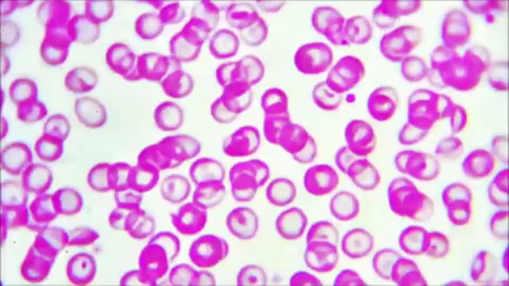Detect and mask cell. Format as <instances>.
I'll list each match as a JSON object with an SVG mask.
<instances>
[{"label": "cell", "mask_w": 509, "mask_h": 286, "mask_svg": "<svg viewBox=\"0 0 509 286\" xmlns=\"http://www.w3.org/2000/svg\"><path fill=\"white\" fill-rule=\"evenodd\" d=\"M344 136L347 146L362 157L370 154L376 145V137L372 126L362 120L354 119L346 125Z\"/></svg>", "instance_id": "3957f363"}, {"label": "cell", "mask_w": 509, "mask_h": 286, "mask_svg": "<svg viewBox=\"0 0 509 286\" xmlns=\"http://www.w3.org/2000/svg\"><path fill=\"white\" fill-rule=\"evenodd\" d=\"M364 74L361 61L356 57L347 55L339 59L331 69L326 82L333 90L342 94L353 88Z\"/></svg>", "instance_id": "6da1fadb"}, {"label": "cell", "mask_w": 509, "mask_h": 286, "mask_svg": "<svg viewBox=\"0 0 509 286\" xmlns=\"http://www.w3.org/2000/svg\"><path fill=\"white\" fill-rule=\"evenodd\" d=\"M317 152L316 143L314 139L309 136L308 141L302 151L298 155L299 160L304 163H309L316 157Z\"/></svg>", "instance_id": "83f0119b"}, {"label": "cell", "mask_w": 509, "mask_h": 286, "mask_svg": "<svg viewBox=\"0 0 509 286\" xmlns=\"http://www.w3.org/2000/svg\"><path fill=\"white\" fill-rule=\"evenodd\" d=\"M374 245L373 236L367 230L355 228L347 231L341 240L343 253L353 259L361 258L367 255Z\"/></svg>", "instance_id": "30bf717a"}, {"label": "cell", "mask_w": 509, "mask_h": 286, "mask_svg": "<svg viewBox=\"0 0 509 286\" xmlns=\"http://www.w3.org/2000/svg\"><path fill=\"white\" fill-rule=\"evenodd\" d=\"M198 246L199 263L205 267L214 266L225 259L229 250L228 243L224 239L214 235L204 237Z\"/></svg>", "instance_id": "7c38bea8"}, {"label": "cell", "mask_w": 509, "mask_h": 286, "mask_svg": "<svg viewBox=\"0 0 509 286\" xmlns=\"http://www.w3.org/2000/svg\"><path fill=\"white\" fill-rule=\"evenodd\" d=\"M329 208L336 218L341 221H347L357 216L359 212V204L353 194L342 191L332 198Z\"/></svg>", "instance_id": "4fadbf2b"}, {"label": "cell", "mask_w": 509, "mask_h": 286, "mask_svg": "<svg viewBox=\"0 0 509 286\" xmlns=\"http://www.w3.org/2000/svg\"><path fill=\"white\" fill-rule=\"evenodd\" d=\"M267 279L263 270L255 265H248L242 268L237 277L238 285H265Z\"/></svg>", "instance_id": "7402d4cb"}, {"label": "cell", "mask_w": 509, "mask_h": 286, "mask_svg": "<svg viewBox=\"0 0 509 286\" xmlns=\"http://www.w3.org/2000/svg\"><path fill=\"white\" fill-rule=\"evenodd\" d=\"M306 264L311 270L318 273H327L336 266L339 255L337 246L325 242L307 244L304 253Z\"/></svg>", "instance_id": "5b68a950"}, {"label": "cell", "mask_w": 509, "mask_h": 286, "mask_svg": "<svg viewBox=\"0 0 509 286\" xmlns=\"http://www.w3.org/2000/svg\"><path fill=\"white\" fill-rule=\"evenodd\" d=\"M396 106L394 90L388 86H381L370 94L367 101L369 114L375 120L383 122L393 115Z\"/></svg>", "instance_id": "9c48e42d"}, {"label": "cell", "mask_w": 509, "mask_h": 286, "mask_svg": "<svg viewBox=\"0 0 509 286\" xmlns=\"http://www.w3.org/2000/svg\"><path fill=\"white\" fill-rule=\"evenodd\" d=\"M79 99L80 100L77 101L75 112L82 124L88 128H96L104 124V111L97 101L89 97Z\"/></svg>", "instance_id": "5bb4252c"}, {"label": "cell", "mask_w": 509, "mask_h": 286, "mask_svg": "<svg viewBox=\"0 0 509 286\" xmlns=\"http://www.w3.org/2000/svg\"><path fill=\"white\" fill-rule=\"evenodd\" d=\"M51 117L47 121L45 126V135L50 136L63 141L68 136L70 124L66 119L58 116Z\"/></svg>", "instance_id": "603a6c76"}, {"label": "cell", "mask_w": 509, "mask_h": 286, "mask_svg": "<svg viewBox=\"0 0 509 286\" xmlns=\"http://www.w3.org/2000/svg\"><path fill=\"white\" fill-rule=\"evenodd\" d=\"M330 47L323 42H314L302 47L298 54V65L307 73L319 74L330 67L333 62Z\"/></svg>", "instance_id": "277c9868"}, {"label": "cell", "mask_w": 509, "mask_h": 286, "mask_svg": "<svg viewBox=\"0 0 509 286\" xmlns=\"http://www.w3.org/2000/svg\"><path fill=\"white\" fill-rule=\"evenodd\" d=\"M344 37L349 45L350 43L365 44L372 37V28L369 21L362 15H354L345 20Z\"/></svg>", "instance_id": "9a60e30c"}, {"label": "cell", "mask_w": 509, "mask_h": 286, "mask_svg": "<svg viewBox=\"0 0 509 286\" xmlns=\"http://www.w3.org/2000/svg\"><path fill=\"white\" fill-rule=\"evenodd\" d=\"M200 200L203 206L211 207L218 205L225 195V189L219 181L203 188Z\"/></svg>", "instance_id": "cb8c5ba5"}, {"label": "cell", "mask_w": 509, "mask_h": 286, "mask_svg": "<svg viewBox=\"0 0 509 286\" xmlns=\"http://www.w3.org/2000/svg\"><path fill=\"white\" fill-rule=\"evenodd\" d=\"M32 161L31 152L24 144L15 143L6 146L2 151L3 164L25 165Z\"/></svg>", "instance_id": "44dd1931"}, {"label": "cell", "mask_w": 509, "mask_h": 286, "mask_svg": "<svg viewBox=\"0 0 509 286\" xmlns=\"http://www.w3.org/2000/svg\"><path fill=\"white\" fill-rule=\"evenodd\" d=\"M291 286H307L322 285L321 281L315 276L304 271L295 273L290 280Z\"/></svg>", "instance_id": "4316f807"}, {"label": "cell", "mask_w": 509, "mask_h": 286, "mask_svg": "<svg viewBox=\"0 0 509 286\" xmlns=\"http://www.w3.org/2000/svg\"><path fill=\"white\" fill-rule=\"evenodd\" d=\"M364 281L355 271L346 269L341 271L336 277L334 285L337 286L343 285H365Z\"/></svg>", "instance_id": "484cf974"}, {"label": "cell", "mask_w": 509, "mask_h": 286, "mask_svg": "<svg viewBox=\"0 0 509 286\" xmlns=\"http://www.w3.org/2000/svg\"><path fill=\"white\" fill-rule=\"evenodd\" d=\"M339 182L335 170L327 164H319L309 168L304 177L307 191L314 196H323L335 190Z\"/></svg>", "instance_id": "8992f818"}, {"label": "cell", "mask_w": 509, "mask_h": 286, "mask_svg": "<svg viewBox=\"0 0 509 286\" xmlns=\"http://www.w3.org/2000/svg\"><path fill=\"white\" fill-rule=\"evenodd\" d=\"M313 98L317 106L326 111H333L343 101L342 94L333 90L326 81L316 84L313 90Z\"/></svg>", "instance_id": "e0dca14e"}, {"label": "cell", "mask_w": 509, "mask_h": 286, "mask_svg": "<svg viewBox=\"0 0 509 286\" xmlns=\"http://www.w3.org/2000/svg\"><path fill=\"white\" fill-rule=\"evenodd\" d=\"M346 174L357 187L364 191L374 190L380 181L378 170L365 157H360L352 162Z\"/></svg>", "instance_id": "8fae6325"}, {"label": "cell", "mask_w": 509, "mask_h": 286, "mask_svg": "<svg viewBox=\"0 0 509 286\" xmlns=\"http://www.w3.org/2000/svg\"><path fill=\"white\" fill-rule=\"evenodd\" d=\"M399 258V254L393 250L387 248L381 249L377 252L373 257V269L381 279L385 280H391L393 268Z\"/></svg>", "instance_id": "d6986e66"}, {"label": "cell", "mask_w": 509, "mask_h": 286, "mask_svg": "<svg viewBox=\"0 0 509 286\" xmlns=\"http://www.w3.org/2000/svg\"><path fill=\"white\" fill-rule=\"evenodd\" d=\"M360 157L354 153L347 146L339 148L335 156V162L338 167L344 174L350 165Z\"/></svg>", "instance_id": "d4e9b609"}, {"label": "cell", "mask_w": 509, "mask_h": 286, "mask_svg": "<svg viewBox=\"0 0 509 286\" xmlns=\"http://www.w3.org/2000/svg\"><path fill=\"white\" fill-rule=\"evenodd\" d=\"M62 142L54 137L44 135L37 142L35 151L42 160H55L61 156L63 152Z\"/></svg>", "instance_id": "ffe728a7"}, {"label": "cell", "mask_w": 509, "mask_h": 286, "mask_svg": "<svg viewBox=\"0 0 509 286\" xmlns=\"http://www.w3.org/2000/svg\"><path fill=\"white\" fill-rule=\"evenodd\" d=\"M226 224L234 236L242 240H249L255 235L258 228V220L251 209L238 207L228 214Z\"/></svg>", "instance_id": "52a82bcc"}, {"label": "cell", "mask_w": 509, "mask_h": 286, "mask_svg": "<svg viewBox=\"0 0 509 286\" xmlns=\"http://www.w3.org/2000/svg\"><path fill=\"white\" fill-rule=\"evenodd\" d=\"M339 232L331 222L319 221L314 223L309 229L307 236V244L315 242H325L337 247L339 243Z\"/></svg>", "instance_id": "ac0fdd59"}, {"label": "cell", "mask_w": 509, "mask_h": 286, "mask_svg": "<svg viewBox=\"0 0 509 286\" xmlns=\"http://www.w3.org/2000/svg\"><path fill=\"white\" fill-rule=\"evenodd\" d=\"M296 190L290 181L286 179H277L272 182L267 188L266 197L273 205L283 207L290 203L294 199Z\"/></svg>", "instance_id": "2e32d148"}, {"label": "cell", "mask_w": 509, "mask_h": 286, "mask_svg": "<svg viewBox=\"0 0 509 286\" xmlns=\"http://www.w3.org/2000/svg\"><path fill=\"white\" fill-rule=\"evenodd\" d=\"M345 22L344 16L330 6L317 7L312 15V23L315 29L334 45L349 46L344 37Z\"/></svg>", "instance_id": "7a4b0ae2"}, {"label": "cell", "mask_w": 509, "mask_h": 286, "mask_svg": "<svg viewBox=\"0 0 509 286\" xmlns=\"http://www.w3.org/2000/svg\"><path fill=\"white\" fill-rule=\"evenodd\" d=\"M307 224L308 219L303 211L293 207L282 212L277 216L275 228L283 238L295 240L303 234Z\"/></svg>", "instance_id": "ba28073f"}]
</instances>
